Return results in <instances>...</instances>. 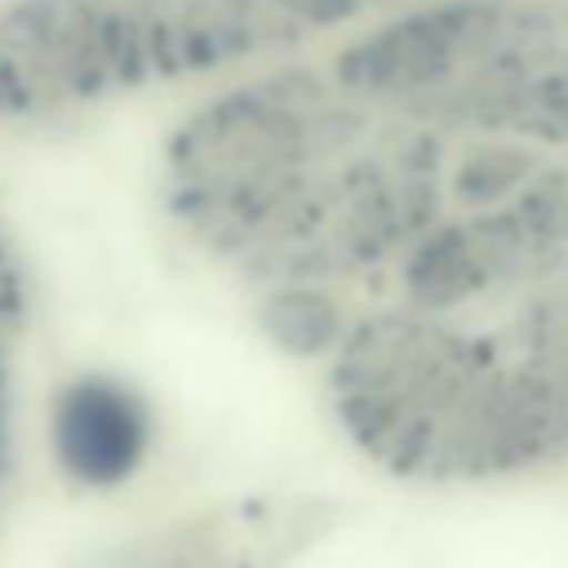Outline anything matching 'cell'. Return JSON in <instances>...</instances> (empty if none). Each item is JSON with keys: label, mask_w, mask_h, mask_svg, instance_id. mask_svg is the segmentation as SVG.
<instances>
[{"label": "cell", "mask_w": 568, "mask_h": 568, "mask_svg": "<svg viewBox=\"0 0 568 568\" xmlns=\"http://www.w3.org/2000/svg\"><path fill=\"white\" fill-rule=\"evenodd\" d=\"M329 395L375 464L471 484L568 453V236L434 244L395 306L341 329Z\"/></svg>", "instance_id": "6da1fadb"}, {"label": "cell", "mask_w": 568, "mask_h": 568, "mask_svg": "<svg viewBox=\"0 0 568 568\" xmlns=\"http://www.w3.org/2000/svg\"><path fill=\"white\" fill-rule=\"evenodd\" d=\"M54 456L82 487H116L143 464L151 445V414L143 398L113 375H82L67 383L51 414Z\"/></svg>", "instance_id": "7a4b0ae2"}, {"label": "cell", "mask_w": 568, "mask_h": 568, "mask_svg": "<svg viewBox=\"0 0 568 568\" xmlns=\"http://www.w3.org/2000/svg\"><path fill=\"white\" fill-rule=\"evenodd\" d=\"M31 291L23 260L12 244V232L0 221V479L8 476L16 456V367L28 337Z\"/></svg>", "instance_id": "3957f363"}]
</instances>
